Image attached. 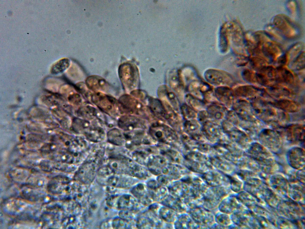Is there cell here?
Instances as JSON below:
<instances>
[{"label": "cell", "mask_w": 305, "mask_h": 229, "mask_svg": "<svg viewBox=\"0 0 305 229\" xmlns=\"http://www.w3.org/2000/svg\"><path fill=\"white\" fill-rule=\"evenodd\" d=\"M167 188L170 195L182 200L186 196L189 186L187 183L180 180H172Z\"/></svg>", "instance_id": "12"}, {"label": "cell", "mask_w": 305, "mask_h": 229, "mask_svg": "<svg viewBox=\"0 0 305 229\" xmlns=\"http://www.w3.org/2000/svg\"><path fill=\"white\" fill-rule=\"evenodd\" d=\"M162 93L166 96V98L174 106H176L178 104V102L176 97L175 94L169 89L165 88L162 89Z\"/></svg>", "instance_id": "35"}, {"label": "cell", "mask_w": 305, "mask_h": 229, "mask_svg": "<svg viewBox=\"0 0 305 229\" xmlns=\"http://www.w3.org/2000/svg\"><path fill=\"white\" fill-rule=\"evenodd\" d=\"M86 84L89 89L94 91H106L109 87L108 83L104 79L95 75L88 77L86 80Z\"/></svg>", "instance_id": "18"}, {"label": "cell", "mask_w": 305, "mask_h": 229, "mask_svg": "<svg viewBox=\"0 0 305 229\" xmlns=\"http://www.w3.org/2000/svg\"><path fill=\"white\" fill-rule=\"evenodd\" d=\"M27 202L23 199L12 198L5 202L4 208L5 211L12 214H16L23 211L27 206Z\"/></svg>", "instance_id": "15"}, {"label": "cell", "mask_w": 305, "mask_h": 229, "mask_svg": "<svg viewBox=\"0 0 305 229\" xmlns=\"http://www.w3.org/2000/svg\"><path fill=\"white\" fill-rule=\"evenodd\" d=\"M286 136L292 142L303 143L304 140V126L300 125H290L286 128Z\"/></svg>", "instance_id": "13"}, {"label": "cell", "mask_w": 305, "mask_h": 229, "mask_svg": "<svg viewBox=\"0 0 305 229\" xmlns=\"http://www.w3.org/2000/svg\"><path fill=\"white\" fill-rule=\"evenodd\" d=\"M135 225L119 217L104 222L100 227L102 228L130 229L133 228Z\"/></svg>", "instance_id": "16"}, {"label": "cell", "mask_w": 305, "mask_h": 229, "mask_svg": "<svg viewBox=\"0 0 305 229\" xmlns=\"http://www.w3.org/2000/svg\"><path fill=\"white\" fill-rule=\"evenodd\" d=\"M69 65V61L68 59H61L53 66L51 69V72L52 74H55L61 73L66 70Z\"/></svg>", "instance_id": "30"}, {"label": "cell", "mask_w": 305, "mask_h": 229, "mask_svg": "<svg viewBox=\"0 0 305 229\" xmlns=\"http://www.w3.org/2000/svg\"><path fill=\"white\" fill-rule=\"evenodd\" d=\"M201 177L210 187L230 186V181L227 175L218 172L211 171L203 174Z\"/></svg>", "instance_id": "10"}, {"label": "cell", "mask_w": 305, "mask_h": 229, "mask_svg": "<svg viewBox=\"0 0 305 229\" xmlns=\"http://www.w3.org/2000/svg\"><path fill=\"white\" fill-rule=\"evenodd\" d=\"M157 157L149 160L147 165L151 173L158 176L162 174V170L168 164L164 158Z\"/></svg>", "instance_id": "21"}, {"label": "cell", "mask_w": 305, "mask_h": 229, "mask_svg": "<svg viewBox=\"0 0 305 229\" xmlns=\"http://www.w3.org/2000/svg\"><path fill=\"white\" fill-rule=\"evenodd\" d=\"M215 93L220 100L224 103H231L232 95L231 90L224 87L218 88L215 90Z\"/></svg>", "instance_id": "28"}, {"label": "cell", "mask_w": 305, "mask_h": 229, "mask_svg": "<svg viewBox=\"0 0 305 229\" xmlns=\"http://www.w3.org/2000/svg\"><path fill=\"white\" fill-rule=\"evenodd\" d=\"M92 162H87L82 165L74 176V180L81 184L88 185L91 183L95 177L96 169Z\"/></svg>", "instance_id": "5"}, {"label": "cell", "mask_w": 305, "mask_h": 229, "mask_svg": "<svg viewBox=\"0 0 305 229\" xmlns=\"http://www.w3.org/2000/svg\"><path fill=\"white\" fill-rule=\"evenodd\" d=\"M178 213L173 209L163 205L159 210L158 216L163 221L172 224L175 222Z\"/></svg>", "instance_id": "23"}, {"label": "cell", "mask_w": 305, "mask_h": 229, "mask_svg": "<svg viewBox=\"0 0 305 229\" xmlns=\"http://www.w3.org/2000/svg\"><path fill=\"white\" fill-rule=\"evenodd\" d=\"M259 139L262 145L270 151L277 152L281 145V139L276 131L270 129H264L259 134Z\"/></svg>", "instance_id": "4"}, {"label": "cell", "mask_w": 305, "mask_h": 229, "mask_svg": "<svg viewBox=\"0 0 305 229\" xmlns=\"http://www.w3.org/2000/svg\"><path fill=\"white\" fill-rule=\"evenodd\" d=\"M228 187L223 186L208 187L203 195L200 206L212 211L215 210L221 201L230 194Z\"/></svg>", "instance_id": "2"}, {"label": "cell", "mask_w": 305, "mask_h": 229, "mask_svg": "<svg viewBox=\"0 0 305 229\" xmlns=\"http://www.w3.org/2000/svg\"><path fill=\"white\" fill-rule=\"evenodd\" d=\"M161 204L169 208L177 213L187 212L188 208L180 199L168 195L161 202Z\"/></svg>", "instance_id": "14"}, {"label": "cell", "mask_w": 305, "mask_h": 229, "mask_svg": "<svg viewBox=\"0 0 305 229\" xmlns=\"http://www.w3.org/2000/svg\"><path fill=\"white\" fill-rule=\"evenodd\" d=\"M149 100L150 108L153 112L157 115L166 117V111L160 101L151 98H150Z\"/></svg>", "instance_id": "26"}, {"label": "cell", "mask_w": 305, "mask_h": 229, "mask_svg": "<svg viewBox=\"0 0 305 229\" xmlns=\"http://www.w3.org/2000/svg\"><path fill=\"white\" fill-rule=\"evenodd\" d=\"M248 150L250 155L256 159H270L271 155L267 149L262 145L256 143L252 144Z\"/></svg>", "instance_id": "20"}, {"label": "cell", "mask_w": 305, "mask_h": 229, "mask_svg": "<svg viewBox=\"0 0 305 229\" xmlns=\"http://www.w3.org/2000/svg\"><path fill=\"white\" fill-rule=\"evenodd\" d=\"M139 214L128 210L120 211L119 217L128 221L136 224V221Z\"/></svg>", "instance_id": "32"}, {"label": "cell", "mask_w": 305, "mask_h": 229, "mask_svg": "<svg viewBox=\"0 0 305 229\" xmlns=\"http://www.w3.org/2000/svg\"><path fill=\"white\" fill-rule=\"evenodd\" d=\"M214 218L217 224L225 228L231 224L232 221L230 215L220 211L215 214Z\"/></svg>", "instance_id": "27"}, {"label": "cell", "mask_w": 305, "mask_h": 229, "mask_svg": "<svg viewBox=\"0 0 305 229\" xmlns=\"http://www.w3.org/2000/svg\"><path fill=\"white\" fill-rule=\"evenodd\" d=\"M108 140L112 143L115 145L121 144L123 142V137L121 132L118 129H114L110 131L108 133Z\"/></svg>", "instance_id": "31"}, {"label": "cell", "mask_w": 305, "mask_h": 229, "mask_svg": "<svg viewBox=\"0 0 305 229\" xmlns=\"http://www.w3.org/2000/svg\"><path fill=\"white\" fill-rule=\"evenodd\" d=\"M186 212L178 214L174 223V227L176 229H189L200 228L189 215Z\"/></svg>", "instance_id": "17"}, {"label": "cell", "mask_w": 305, "mask_h": 229, "mask_svg": "<svg viewBox=\"0 0 305 229\" xmlns=\"http://www.w3.org/2000/svg\"><path fill=\"white\" fill-rule=\"evenodd\" d=\"M156 180L160 185L167 188L173 180L166 175L161 174L158 176Z\"/></svg>", "instance_id": "36"}, {"label": "cell", "mask_w": 305, "mask_h": 229, "mask_svg": "<svg viewBox=\"0 0 305 229\" xmlns=\"http://www.w3.org/2000/svg\"><path fill=\"white\" fill-rule=\"evenodd\" d=\"M129 64H124L119 69L120 79L125 88L133 89L136 86L138 76L136 71Z\"/></svg>", "instance_id": "7"}, {"label": "cell", "mask_w": 305, "mask_h": 229, "mask_svg": "<svg viewBox=\"0 0 305 229\" xmlns=\"http://www.w3.org/2000/svg\"><path fill=\"white\" fill-rule=\"evenodd\" d=\"M237 207L236 198L229 194L221 201L218 208L220 211L230 215L237 210Z\"/></svg>", "instance_id": "19"}, {"label": "cell", "mask_w": 305, "mask_h": 229, "mask_svg": "<svg viewBox=\"0 0 305 229\" xmlns=\"http://www.w3.org/2000/svg\"><path fill=\"white\" fill-rule=\"evenodd\" d=\"M27 182L29 186L32 188H43L47 184L46 179L42 177H34L28 179Z\"/></svg>", "instance_id": "29"}, {"label": "cell", "mask_w": 305, "mask_h": 229, "mask_svg": "<svg viewBox=\"0 0 305 229\" xmlns=\"http://www.w3.org/2000/svg\"><path fill=\"white\" fill-rule=\"evenodd\" d=\"M130 192L140 203L146 207H148L154 202L146 184L137 183L131 188Z\"/></svg>", "instance_id": "9"}, {"label": "cell", "mask_w": 305, "mask_h": 229, "mask_svg": "<svg viewBox=\"0 0 305 229\" xmlns=\"http://www.w3.org/2000/svg\"><path fill=\"white\" fill-rule=\"evenodd\" d=\"M92 101L103 111L108 112L118 105V102L113 97L100 92L95 93L91 95Z\"/></svg>", "instance_id": "8"}, {"label": "cell", "mask_w": 305, "mask_h": 229, "mask_svg": "<svg viewBox=\"0 0 305 229\" xmlns=\"http://www.w3.org/2000/svg\"><path fill=\"white\" fill-rule=\"evenodd\" d=\"M148 189L154 202H161L168 195L167 188L161 185L154 190Z\"/></svg>", "instance_id": "25"}, {"label": "cell", "mask_w": 305, "mask_h": 229, "mask_svg": "<svg viewBox=\"0 0 305 229\" xmlns=\"http://www.w3.org/2000/svg\"><path fill=\"white\" fill-rule=\"evenodd\" d=\"M32 188H28L24 190L22 192V195L25 198L29 200L33 201L38 200L40 197L39 193Z\"/></svg>", "instance_id": "33"}, {"label": "cell", "mask_w": 305, "mask_h": 229, "mask_svg": "<svg viewBox=\"0 0 305 229\" xmlns=\"http://www.w3.org/2000/svg\"><path fill=\"white\" fill-rule=\"evenodd\" d=\"M106 203L108 207L113 209L128 210L139 214L146 207L132 195L127 194L111 196L107 199Z\"/></svg>", "instance_id": "1"}, {"label": "cell", "mask_w": 305, "mask_h": 229, "mask_svg": "<svg viewBox=\"0 0 305 229\" xmlns=\"http://www.w3.org/2000/svg\"><path fill=\"white\" fill-rule=\"evenodd\" d=\"M186 212L200 228L211 227L215 222L213 213L201 206L189 208Z\"/></svg>", "instance_id": "3"}, {"label": "cell", "mask_w": 305, "mask_h": 229, "mask_svg": "<svg viewBox=\"0 0 305 229\" xmlns=\"http://www.w3.org/2000/svg\"><path fill=\"white\" fill-rule=\"evenodd\" d=\"M139 119L133 116H125L121 118L119 121L120 126L125 130L133 128H137L141 123Z\"/></svg>", "instance_id": "24"}, {"label": "cell", "mask_w": 305, "mask_h": 229, "mask_svg": "<svg viewBox=\"0 0 305 229\" xmlns=\"http://www.w3.org/2000/svg\"><path fill=\"white\" fill-rule=\"evenodd\" d=\"M287 160L290 165L297 169L302 168L304 164V150L298 147L290 149L287 154Z\"/></svg>", "instance_id": "11"}, {"label": "cell", "mask_w": 305, "mask_h": 229, "mask_svg": "<svg viewBox=\"0 0 305 229\" xmlns=\"http://www.w3.org/2000/svg\"><path fill=\"white\" fill-rule=\"evenodd\" d=\"M209 72L206 74V79L210 83L215 85L229 84L231 82V77L228 74L218 72V74Z\"/></svg>", "instance_id": "22"}, {"label": "cell", "mask_w": 305, "mask_h": 229, "mask_svg": "<svg viewBox=\"0 0 305 229\" xmlns=\"http://www.w3.org/2000/svg\"><path fill=\"white\" fill-rule=\"evenodd\" d=\"M139 180L128 175L114 174L107 179V182L110 186L127 189L132 188L138 183Z\"/></svg>", "instance_id": "6"}, {"label": "cell", "mask_w": 305, "mask_h": 229, "mask_svg": "<svg viewBox=\"0 0 305 229\" xmlns=\"http://www.w3.org/2000/svg\"><path fill=\"white\" fill-rule=\"evenodd\" d=\"M230 181L229 187L233 191L237 192L239 191L242 187V183L239 180L234 176L227 175Z\"/></svg>", "instance_id": "34"}]
</instances>
